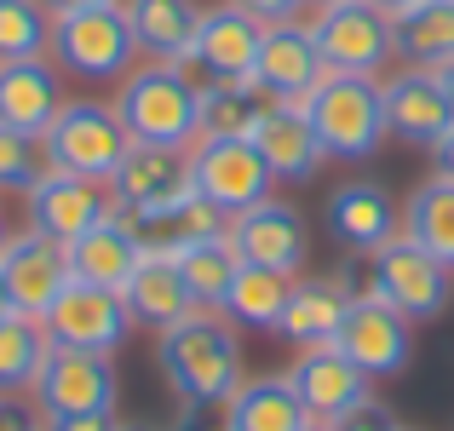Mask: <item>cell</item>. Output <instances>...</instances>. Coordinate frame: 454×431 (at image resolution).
<instances>
[{
  "label": "cell",
  "mask_w": 454,
  "mask_h": 431,
  "mask_svg": "<svg viewBox=\"0 0 454 431\" xmlns=\"http://www.w3.org/2000/svg\"><path fill=\"white\" fill-rule=\"evenodd\" d=\"M161 380L184 409H224L242 386V340L224 310H190L184 322L161 328L155 340Z\"/></svg>",
  "instance_id": "1"
},
{
  "label": "cell",
  "mask_w": 454,
  "mask_h": 431,
  "mask_svg": "<svg viewBox=\"0 0 454 431\" xmlns=\"http://www.w3.org/2000/svg\"><path fill=\"white\" fill-rule=\"evenodd\" d=\"M115 115L133 133V144H161V150H190L201 138L196 127V81L178 64H133L115 92Z\"/></svg>",
  "instance_id": "2"
},
{
  "label": "cell",
  "mask_w": 454,
  "mask_h": 431,
  "mask_svg": "<svg viewBox=\"0 0 454 431\" xmlns=\"http://www.w3.org/2000/svg\"><path fill=\"white\" fill-rule=\"evenodd\" d=\"M305 121L317 127L322 150L333 161H368L391 138L386 127V92L374 75H322V87L300 104Z\"/></svg>",
  "instance_id": "3"
},
{
  "label": "cell",
  "mask_w": 454,
  "mask_h": 431,
  "mask_svg": "<svg viewBox=\"0 0 454 431\" xmlns=\"http://www.w3.org/2000/svg\"><path fill=\"white\" fill-rule=\"evenodd\" d=\"M294 23L317 35V52L328 75H380L397 58V23L368 0H340V6H310Z\"/></svg>",
  "instance_id": "4"
},
{
  "label": "cell",
  "mask_w": 454,
  "mask_h": 431,
  "mask_svg": "<svg viewBox=\"0 0 454 431\" xmlns=\"http://www.w3.org/2000/svg\"><path fill=\"white\" fill-rule=\"evenodd\" d=\"M46 150L64 173H81V178H104L110 184L121 173L127 150H133V133L121 127L115 104L104 98H64V110L52 115L46 127Z\"/></svg>",
  "instance_id": "5"
},
{
  "label": "cell",
  "mask_w": 454,
  "mask_h": 431,
  "mask_svg": "<svg viewBox=\"0 0 454 431\" xmlns=\"http://www.w3.org/2000/svg\"><path fill=\"white\" fill-rule=\"evenodd\" d=\"M138 58L127 6H98V12H69L52 18V64L81 81H121Z\"/></svg>",
  "instance_id": "6"
},
{
  "label": "cell",
  "mask_w": 454,
  "mask_h": 431,
  "mask_svg": "<svg viewBox=\"0 0 454 431\" xmlns=\"http://www.w3.org/2000/svg\"><path fill=\"white\" fill-rule=\"evenodd\" d=\"M368 294H380L391 310H403L409 322H432L449 310L454 270L443 259H432L414 236H391L380 254H368Z\"/></svg>",
  "instance_id": "7"
},
{
  "label": "cell",
  "mask_w": 454,
  "mask_h": 431,
  "mask_svg": "<svg viewBox=\"0 0 454 431\" xmlns=\"http://www.w3.org/2000/svg\"><path fill=\"white\" fill-rule=\"evenodd\" d=\"M110 196L121 208V219L150 224L178 213L190 196H196V178H190V150H161V144H133L121 161V173L110 178Z\"/></svg>",
  "instance_id": "8"
},
{
  "label": "cell",
  "mask_w": 454,
  "mask_h": 431,
  "mask_svg": "<svg viewBox=\"0 0 454 431\" xmlns=\"http://www.w3.org/2000/svg\"><path fill=\"white\" fill-rule=\"evenodd\" d=\"M190 178H196V196L213 201L224 219L259 208L277 184V173L254 150V138H196L190 144Z\"/></svg>",
  "instance_id": "9"
},
{
  "label": "cell",
  "mask_w": 454,
  "mask_h": 431,
  "mask_svg": "<svg viewBox=\"0 0 454 431\" xmlns=\"http://www.w3.org/2000/svg\"><path fill=\"white\" fill-rule=\"evenodd\" d=\"M121 380L104 351H75V345H52L35 374V403L41 414H115Z\"/></svg>",
  "instance_id": "10"
},
{
  "label": "cell",
  "mask_w": 454,
  "mask_h": 431,
  "mask_svg": "<svg viewBox=\"0 0 454 431\" xmlns=\"http://www.w3.org/2000/svg\"><path fill=\"white\" fill-rule=\"evenodd\" d=\"M46 340L52 345H75V351H104L110 357L115 345L133 333V310H127L121 294L110 287H92V282H64V294L52 299V310L41 317Z\"/></svg>",
  "instance_id": "11"
},
{
  "label": "cell",
  "mask_w": 454,
  "mask_h": 431,
  "mask_svg": "<svg viewBox=\"0 0 454 431\" xmlns=\"http://www.w3.org/2000/svg\"><path fill=\"white\" fill-rule=\"evenodd\" d=\"M115 196L104 178H81V173H64V167H52V173L41 178V184L29 190V231L52 236V242H75V236H87L92 224L115 219Z\"/></svg>",
  "instance_id": "12"
},
{
  "label": "cell",
  "mask_w": 454,
  "mask_h": 431,
  "mask_svg": "<svg viewBox=\"0 0 454 431\" xmlns=\"http://www.w3.org/2000/svg\"><path fill=\"white\" fill-rule=\"evenodd\" d=\"M224 236H231V247H236L242 265H270V270H282V277H294V270L310 259L305 213L294 208V201H277V196H265L259 208L236 213Z\"/></svg>",
  "instance_id": "13"
},
{
  "label": "cell",
  "mask_w": 454,
  "mask_h": 431,
  "mask_svg": "<svg viewBox=\"0 0 454 431\" xmlns=\"http://www.w3.org/2000/svg\"><path fill=\"white\" fill-rule=\"evenodd\" d=\"M333 345H340L368 380L403 374V368H409V317L391 310L380 294H356L351 305H345V322H340V333H333Z\"/></svg>",
  "instance_id": "14"
},
{
  "label": "cell",
  "mask_w": 454,
  "mask_h": 431,
  "mask_svg": "<svg viewBox=\"0 0 454 431\" xmlns=\"http://www.w3.org/2000/svg\"><path fill=\"white\" fill-rule=\"evenodd\" d=\"M265 29L270 23L247 18L242 6H213L201 12V29H196V46L178 69H201L207 81H254V64H259V46H265Z\"/></svg>",
  "instance_id": "15"
},
{
  "label": "cell",
  "mask_w": 454,
  "mask_h": 431,
  "mask_svg": "<svg viewBox=\"0 0 454 431\" xmlns=\"http://www.w3.org/2000/svg\"><path fill=\"white\" fill-rule=\"evenodd\" d=\"M322 75H328V64L317 52V35L305 23H270L254 64V87L270 104H305L322 87Z\"/></svg>",
  "instance_id": "16"
},
{
  "label": "cell",
  "mask_w": 454,
  "mask_h": 431,
  "mask_svg": "<svg viewBox=\"0 0 454 431\" xmlns=\"http://www.w3.org/2000/svg\"><path fill=\"white\" fill-rule=\"evenodd\" d=\"M0 277H6L12 305H18L23 317H46L52 299L64 294V282H69L64 242H52V236H41V231L6 236V247H0Z\"/></svg>",
  "instance_id": "17"
},
{
  "label": "cell",
  "mask_w": 454,
  "mask_h": 431,
  "mask_svg": "<svg viewBox=\"0 0 454 431\" xmlns=\"http://www.w3.org/2000/svg\"><path fill=\"white\" fill-rule=\"evenodd\" d=\"M380 92H386V127H391V138L432 150V144L454 127V104H449L443 81H437V69H403V75L380 81Z\"/></svg>",
  "instance_id": "18"
},
{
  "label": "cell",
  "mask_w": 454,
  "mask_h": 431,
  "mask_svg": "<svg viewBox=\"0 0 454 431\" xmlns=\"http://www.w3.org/2000/svg\"><path fill=\"white\" fill-rule=\"evenodd\" d=\"M64 259H69V277H75V282L127 294V282L138 277V265L150 259V247H145V236H138L121 213H115V219L92 224L87 236H75V242L64 247Z\"/></svg>",
  "instance_id": "19"
},
{
  "label": "cell",
  "mask_w": 454,
  "mask_h": 431,
  "mask_svg": "<svg viewBox=\"0 0 454 431\" xmlns=\"http://www.w3.org/2000/svg\"><path fill=\"white\" fill-rule=\"evenodd\" d=\"M288 380H294V391H300V403L310 409V420H322V426H328L333 414H345L351 403L368 397V374L333 340L328 345H305V351L294 357Z\"/></svg>",
  "instance_id": "20"
},
{
  "label": "cell",
  "mask_w": 454,
  "mask_h": 431,
  "mask_svg": "<svg viewBox=\"0 0 454 431\" xmlns=\"http://www.w3.org/2000/svg\"><path fill=\"white\" fill-rule=\"evenodd\" d=\"M328 231L340 236L351 254H380L391 236H403V213L374 178H351L328 196Z\"/></svg>",
  "instance_id": "21"
},
{
  "label": "cell",
  "mask_w": 454,
  "mask_h": 431,
  "mask_svg": "<svg viewBox=\"0 0 454 431\" xmlns=\"http://www.w3.org/2000/svg\"><path fill=\"white\" fill-rule=\"evenodd\" d=\"M247 138H254V150L265 155L270 173L288 178V184H305V178H317V173H322V161H328V150H322L317 127L305 121L300 104H270V110L259 115V127H254Z\"/></svg>",
  "instance_id": "22"
},
{
  "label": "cell",
  "mask_w": 454,
  "mask_h": 431,
  "mask_svg": "<svg viewBox=\"0 0 454 431\" xmlns=\"http://www.w3.org/2000/svg\"><path fill=\"white\" fill-rule=\"evenodd\" d=\"M58 110H64V87H58V69L46 64V58L0 64V127L46 133Z\"/></svg>",
  "instance_id": "23"
},
{
  "label": "cell",
  "mask_w": 454,
  "mask_h": 431,
  "mask_svg": "<svg viewBox=\"0 0 454 431\" xmlns=\"http://www.w3.org/2000/svg\"><path fill=\"white\" fill-rule=\"evenodd\" d=\"M127 23H133L138 52L155 58V64H184L190 46H196L201 29V6L196 0H121Z\"/></svg>",
  "instance_id": "24"
},
{
  "label": "cell",
  "mask_w": 454,
  "mask_h": 431,
  "mask_svg": "<svg viewBox=\"0 0 454 431\" xmlns=\"http://www.w3.org/2000/svg\"><path fill=\"white\" fill-rule=\"evenodd\" d=\"M310 409L300 403L288 374H265V380H242L236 397L224 403V431H305Z\"/></svg>",
  "instance_id": "25"
},
{
  "label": "cell",
  "mask_w": 454,
  "mask_h": 431,
  "mask_svg": "<svg viewBox=\"0 0 454 431\" xmlns=\"http://www.w3.org/2000/svg\"><path fill=\"white\" fill-rule=\"evenodd\" d=\"M345 305H351V294H345V277H310V282H294L288 294V310H282L277 333L288 345H328L333 333H340L345 322Z\"/></svg>",
  "instance_id": "26"
},
{
  "label": "cell",
  "mask_w": 454,
  "mask_h": 431,
  "mask_svg": "<svg viewBox=\"0 0 454 431\" xmlns=\"http://www.w3.org/2000/svg\"><path fill=\"white\" fill-rule=\"evenodd\" d=\"M270 98L254 81H196V127L201 138H247Z\"/></svg>",
  "instance_id": "27"
},
{
  "label": "cell",
  "mask_w": 454,
  "mask_h": 431,
  "mask_svg": "<svg viewBox=\"0 0 454 431\" xmlns=\"http://www.w3.org/2000/svg\"><path fill=\"white\" fill-rule=\"evenodd\" d=\"M121 299H127V310H133V322H145V328H173V322H184L190 310H196L178 265L161 259V254H150L145 265H138V277L127 282Z\"/></svg>",
  "instance_id": "28"
},
{
  "label": "cell",
  "mask_w": 454,
  "mask_h": 431,
  "mask_svg": "<svg viewBox=\"0 0 454 431\" xmlns=\"http://www.w3.org/2000/svg\"><path fill=\"white\" fill-rule=\"evenodd\" d=\"M397 23V58L409 69H443L454 64V0H420Z\"/></svg>",
  "instance_id": "29"
},
{
  "label": "cell",
  "mask_w": 454,
  "mask_h": 431,
  "mask_svg": "<svg viewBox=\"0 0 454 431\" xmlns=\"http://www.w3.org/2000/svg\"><path fill=\"white\" fill-rule=\"evenodd\" d=\"M178 277H184L190 299H196V310H224V294H231L236 270H242V259H236L231 236H213V242H190L173 254Z\"/></svg>",
  "instance_id": "30"
},
{
  "label": "cell",
  "mask_w": 454,
  "mask_h": 431,
  "mask_svg": "<svg viewBox=\"0 0 454 431\" xmlns=\"http://www.w3.org/2000/svg\"><path fill=\"white\" fill-rule=\"evenodd\" d=\"M288 294H294V277H282V270H270V265H242L236 282H231V294H224V317L242 322V328L277 333L282 310H288Z\"/></svg>",
  "instance_id": "31"
},
{
  "label": "cell",
  "mask_w": 454,
  "mask_h": 431,
  "mask_svg": "<svg viewBox=\"0 0 454 431\" xmlns=\"http://www.w3.org/2000/svg\"><path fill=\"white\" fill-rule=\"evenodd\" d=\"M403 236H414L426 254L443 259L454 270V184L449 178H426V184L403 201Z\"/></svg>",
  "instance_id": "32"
},
{
  "label": "cell",
  "mask_w": 454,
  "mask_h": 431,
  "mask_svg": "<svg viewBox=\"0 0 454 431\" xmlns=\"http://www.w3.org/2000/svg\"><path fill=\"white\" fill-rule=\"evenodd\" d=\"M46 351H52V340H46L41 317H23V310L0 317V391H35Z\"/></svg>",
  "instance_id": "33"
},
{
  "label": "cell",
  "mask_w": 454,
  "mask_h": 431,
  "mask_svg": "<svg viewBox=\"0 0 454 431\" xmlns=\"http://www.w3.org/2000/svg\"><path fill=\"white\" fill-rule=\"evenodd\" d=\"M52 46V12L41 0H0V64H29Z\"/></svg>",
  "instance_id": "34"
},
{
  "label": "cell",
  "mask_w": 454,
  "mask_h": 431,
  "mask_svg": "<svg viewBox=\"0 0 454 431\" xmlns=\"http://www.w3.org/2000/svg\"><path fill=\"white\" fill-rule=\"evenodd\" d=\"M52 167L58 161H52V150H46V133L0 127V190H23V196H29Z\"/></svg>",
  "instance_id": "35"
},
{
  "label": "cell",
  "mask_w": 454,
  "mask_h": 431,
  "mask_svg": "<svg viewBox=\"0 0 454 431\" xmlns=\"http://www.w3.org/2000/svg\"><path fill=\"white\" fill-rule=\"evenodd\" d=\"M328 431H403L397 426V414L386 409V403H374V397H363V403H351L345 414H333Z\"/></svg>",
  "instance_id": "36"
},
{
  "label": "cell",
  "mask_w": 454,
  "mask_h": 431,
  "mask_svg": "<svg viewBox=\"0 0 454 431\" xmlns=\"http://www.w3.org/2000/svg\"><path fill=\"white\" fill-rule=\"evenodd\" d=\"M231 6H242L247 18H259V23H294L305 12V0H231Z\"/></svg>",
  "instance_id": "37"
},
{
  "label": "cell",
  "mask_w": 454,
  "mask_h": 431,
  "mask_svg": "<svg viewBox=\"0 0 454 431\" xmlns=\"http://www.w3.org/2000/svg\"><path fill=\"white\" fill-rule=\"evenodd\" d=\"M46 431H121L115 414H46Z\"/></svg>",
  "instance_id": "38"
},
{
  "label": "cell",
  "mask_w": 454,
  "mask_h": 431,
  "mask_svg": "<svg viewBox=\"0 0 454 431\" xmlns=\"http://www.w3.org/2000/svg\"><path fill=\"white\" fill-rule=\"evenodd\" d=\"M0 431H41L23 403H12V391H0Z\"/></svg>",
  "instance_id": "39"
},
{
  "label": "cell",
  "mask_w": 454,
  "mask_h": 431,
  "mask_svg": "<svg viewBox=\"0 0 454 431\" xmlns=\"http://www.w3.org/2000/svg\"><path fill=\"white\" fill-rule=\"evenodd\" d=\"M432 178H449V184H454V127L432 144Z\"/></svg>",
  "instance_id": "40"
},
{
  "label": "cell",
  "mask_w": 454,
  "mask_h": 431,
  "mask_svg": "<svg viewBox=\"0 0 454 431\" xmlns=\"http://www.w3.org/2000/svg\"><path fill=\"white\" fill-rule=\"evenodd\" d=\"M52 18H69V12H98V6H121V0H41Z\"/></svg>",
  "instance_id": "41"
},
{
  "label": "cell",
  "mask_w": 454,
  "mask_h": 431,
  "mask_svg": "<svg viewBox=\"0 0 454 431\" xmlns=\"http://www.w3.org/2000/svg\"><path fill=\"white\" fill-rule=\"evenodd\" d=\"M368 6H380V12H386V18H403V12H414V6H420V0H368Z\"/></svg>",
  "instance_id": "42"
},
{
  "label": "cell",
  "mask_w": 454,
  "mask_h": 431,
  "mask_svg": "<svg viewBox=\"0 0 454 431\" xmlns=\"http://www.w3.org/2000/svg\"><path fill=\"white\" fill-rule=\"evenodd\" d=\"M12 310H18V305H12V287H6V277H0V317H12Z\"/></svg>",
  "instance_id": "43"
},
{
  "label": "cell",
  "mask_w": 454,
  "mask_h": 431,
  "mask_svg": "<svg viewBox=\"0 0 454 431\" xmlns=\"http://www.w3.org/2000/svg\"><path fill=\"white\" fill-rule=\"evenodd\" d=\"M437 81H443V92H449V104H454V64H443V69H437Z\"/></svg>",
  "instance_id": "44"
},
{
  "label": "cell",
  "mask_w": 454,
  "mask_h": 431,
  "mask_svg": "<svg viewBox=\"0 0 454 431\" xmlns=\"http://www.w3.org/2000/svg\"><path fill=\"white\" fill-rule=\"evenodd\" d=\"M305 431H328V426H322V420H310V426H305Z\"/></svg>",
  "instance_id": "45"
},
{
  "label": "cell",
  "mask_w": 454,
  "mask_h": 431,
  "mask_svg": "<svg viewBox=\"0 0 454 431\" xmlns=\"http://www.w3.org/2000/svg\"><path fill=\"white\" fill-rule=\"evenodd\" d=\"M310 6H340V0H310Z\"/></svg>",
  "instance_id": "46"
},
{
  "label": "cell",
  "mask_w": 454,
  "mask_h": 431,
  "mask_svg": "<svg viewBox=\"0 0 454 431\" xmlns=\"http://www.w3.org/2000/svg\"><path fill=\"white\" fill-rule=\"evenodd\" d=\"M0 247H6V224H0Z\"/></svg>",
  "instance_id": "47"
},
{
  "label": "cell",
  "mask_w": 454,
  "mask_h": 431,
  "mask_svg": "<svg viewBox=\"0 0 454 431\" xmlns=\"http://www.w3.org/2000/svg\"><path fill=\"white\" fill-rule=\"evenodd\" d=\"M121 431H133V426H121Z\"/></svg>",
  "instance_id": "48"
},
{
  "label": "cell",
  "mask_w": 454,
  "mask_h": 431,
  "mask_svg": "<svg viewBox=\"0 0 454 431\" xmlns=\"http://www.w3.org/2000/svg\"><path fill=\"white\" fill-rule=\"evenodd\" d=\"M403 431H409V426H403Z\"/></svg>",
  "instance_id": "49"
}]
</instances>
